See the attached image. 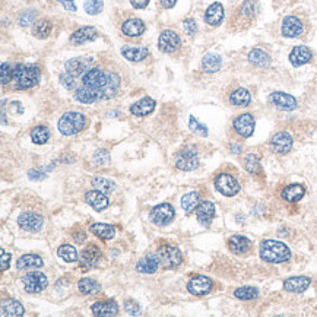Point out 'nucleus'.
Returning <instances> with one entry per match:
<instances>
[{
	"instance_id": "22",
	"label": "nucleus",
	"mask_w": 317,
	"mask_h": 317,
	"mask_svg": "<svg viewBox=\"0 0 317 317\" xmlns=\"http://www.w3.org/2000/svg\"><path fill=\"white\" fill-rule=\"evenodd\" d=\"M214 216H215V205L209 200L200 202L199 206L196 208V218L202 225H209L211 221L214 219Z\"/></svg>"
},
{
	"instance_id": "36",
	"label": "nucleus",
	"mask_w": 317,
	"mask_h": 317,
	"mask_svg": "<svg viewBox=\"0 0 317 317\" xmlns=\"http://www.w3.org/2000/svg\"><path fill=\"white\" fill-rule=\"evenodd\" d=\"M16 268L19 271L22 269H38L43 268V259L37 254H23L16 262Z\"/></svg>"
},
{
	"instance_id": "2",
	"label": "nucleus",
	"mask_w": 317,
	"mask_h": 317,
	"mask_svg": "<svg viewBox=\"0 0 317 317\" xmlns=\"http://www.w3.org/2000/svg\"><path fill=\"white\" fill-rule=\"evenodd\" d=\"M40 80V69L34 65H18L13 69L12 82L15 90H30Z\"/></svg>"
},
{
	"instance_id": "45",
	"label": "nucleus",
	"mask_w": 317,
	"mask_h": 317,
	"mask_svg": "<svg viewBox=\"0 0 317 317\" xmlns=\"http://www.w3.org/2000/svg\"><path fill=\"white\" fill-rule=\"evenodd\" d=\"M92 186L97 187V190H100L102 193H113L116 189V184L113 181L108 180V179H104V177H95L92 179Z\"/></svg>"
},
{
	"instance_id": "54",
	"label": "nucleus",
	"mask_w": 317,
	"mask_h": 317,
	"mask_svg": "<svg viewBox=\"0 0 317 317\" xmlns=\"http://www.w3.org/2000/svg\"><path fill=\"white\" fill-rule=\"evenodd\" d=\"M0 253H2L0 268H2V271H6V269H9V265H11V254H9V253H6L3 249L0 250Z\"/></svg>"
},
{
	"instance_id": "20",
	"label": "nucleus",
	"mask_w": 317,
	"mask_h": 317,
	"mask_svg": "<svg viewBox=\"0 0 317 317\" xmlns=\"http://www.w3.org/2000/svg\"><path fill=\"white\" fill-rule=\"evenodd\" d=\"M311 57H313V54H311L308 47H306V45H297L290 53V62H291L293 66L298 68V66L307 65L311 60Z\"/></svg>"
},
{
	"instance_id": "49",
	"label": "nucleus",
	"mask_w": 317,
	"mask_h": 317,
	"mask_svg": "<svg viewBox=\"0 0 317 317\" xmlns=\"http://www.w3.org/2000/svg\"><path fill=\"white\" fill-rule=\"evenodd\" d=\"M189 127L192 129V132H194L196 135L199 136H208V127L202 123H199L193 116H190V119H189Z\"/></svg>"
},
{
	"instance_id": "12",
	"label": "nucleus",
	"mask_w": 317,
	"mask_h": 317,
	"mask_svg": "<svg viewBox=\"0 0 317 317\" xmlns=\"http://www.w3.org/2000/svg\"><path fill=\"white\" fill-rule=\"evenodd\" d=\"M91 65H92L91 57L90 59L88 57H75V59H70L65 65V70L78 79V78H82L90 70Z\"/></svg>"
},
{
	"instance_id": "25",
	"label": "nucleus",
	"mask_w": 317,
	"mask_h": 317,
	"mask_svg": "<svg viewBox=\"0 0 317 317\" xmlns=\"http://www.w3.org/2000/svg\"><path fill=\"white\" fill-rule=\"evenodd\" d=\"M97 35H98V33H97V30L94 26H82L78 31H75L73 34L70 35V43L76 45L85 44L88 41L95 40Z\"/></svg>"
},
{
	"instance_id": "38",
	"label": "nucleus",
	"mask_w": 317,
	"mask_h": 317,
	"mask_svg": "<svg viewBox=\"0 0 317 317\" xmlns=\"http://www.w3.org/2000/svg\"><path fill=\"white\" fill-rule=\"evenodd\" d=\"M229 102L234 107H247L251 102V94L246 88H238L229 95Z\"/></svg>"
},
{
	"instance_id": "47",
	"label": "nucleus",
	"mask_w": 317,
	"mask_h": 317,
	"mask_svg": "<svg viewBox=\"0 0 317 317\" xmlns=\"http://www.w3.org/2000/svg\"><path fill=\"white\" fill-rule=\"evenodd\" d=\"M102 0H85L83 3V8H85V12L90 13V15H97L102 11Z\"/></svg>"
},
{
	"instance_id": "10",
	"label": "nucleus",
	"mask_w": 317,
	"mask_h": 317,
	"mask_svg": "<svg viewBox=\"0 0 317 317\" xmlns=\"http://www.w3.org/2000/svg\"><path fill=\"white\" fill-rule=\"evenodd\" d=\"M149 216H151V221L155 225H168L171 219L174 218V208L170 204H161L151 211Z\"/></svg>"
},
{
	"instance_id": "28",
	"label": "nucleus",
	"mask_w": 317,
	"mask_h": 317,
	"mask_svg": "<svg viewBox=\"0 0 317 317\" xmlns=\"http://www.w3.org/2000/svg\"><path fill=\"white\" fill-rule=\"evenodd\" d=\"M91 311L95 316H116L119 313V306L116 301H98L92 304Z\"/></svg>"
},
{
	"instance_id": "57",
	"label": "nucleus",
	"mask_w": 317,
	"mask_h": 317,
	"mask_svg": "<svg viewBox=\"0 0 317 317\" xmlns=\"http://www.w3.org/2000/svg\"><path fill=\"white\" fill-rule=\"evenodd\" d=\"M130 3H132V6L136 8V9H143V8L148 6L149 0H130Z\"/></svg>"
},
{
	"instance_id": "59",
	"label": "nucleus",
	"mask_w": 317,
	"mask_h": 317,
	"mask_svg": "<svg viewBox=\"0 0 317 317\" xmlns=\"http://www.w3.org/2000/svg\"><path fill=\"white\" fill-rule=\"evenodd\" d=\"M159 3L164 9H171V8H174L177 0H159Z\"/></svg>"
},
{
	"instance_id": "40",
	"label": "nucleus",
	"mask_w": 317,
	"mask_h": 317,
	"mask_svg": "<svg viewBox=\"0 0 317 317\" xmlns=\"http://www.w3.org/2000/svg\"><path fill=\"white\" fill-rule=\"evenodd\" d=\"M78 288H79V291L82 294L92 295L98 294V291L101 290V285L97 282V281L91 279V278H83V279H80L79 283H78Z\"/></svg>"
},
{
	"instance_id": "27",
	"label": "nucleus",
	"mask_w": 317,
	"mask_h": 317,
	"mask_svg": "<svg viewBox=\"0 0 317 317\" xmlns=\"http://www.w3.org/2000/svg\"><path fill=\"white\" fill-rule=\"evenodd\" d=\"M159 265H161V262H159L158 254H147L145 257H142L137 262L136 271L140 272V273H155L158 271Z\"/></svg>"
},
{
	"instance_id": "16",
	"label": "nucleus",
	"mask_w": 317,
	"mask_h": 317,
	"mask_svg": "<svg viewBox=\"0 0 317 317\" xmlns=\"http://www.w3.org/2000/svg\"><path fill=\"white\" fill-rule=\"evenodd\" d=\"M269 101L283 111H293L298 105L294 97L290 94H285V92H272L269 95Z\"/></svg>"
},
{
	"instance_id": "48",
	"label": "nucleus",
	"mask_w": 317,
	"mask_h": 317,
	"mask_svg": "<svg viewBox=\"0 0 317 317\" xmlns=\"http://www.w3.org/2000/svg\"><path fill=\"white\" fill-rule=\"evenodd\" d=\"M60 83L66 88V90L72 91L76 88V85H78V79L75 78V76H72L70 73H68L66 70L60 75Z\"/></svg>"
},
{
	"instance_id": "32",
	"label": "nucleus",
	"mask_w": 317,
	"mask_h": 317,
	"mask_svg": "<svg viewBox=\"0 0 317 317\" xmlns=\"http://www.w3.org/2000/svg\"><path fill=\"white\" fill-rule=\"evenodd\" d=\"M23 313H25V310H23V306L19 301H16L13 298H8V300L2 301V316L3 317L22 316Z\"/></svg>"
},
{
	"instance_id": "4",
	"label": "nucleus",
	"mask_w": 317,
	"mask_h": 317,
	"mask_svg": "<svg viewBox=\"0 0 317 317\" xmlns=\"http://www.w3.org/2000/svg\"><path fill=\"white\" fill-rule=\"evenodd\" d=\"M87 125L85 116L76 111H69L65 113L60 120H59V130L60 133L65 136H73L79 133L80 130Z\"/></svg>"
},
{
	"instance_id": "58",
	"label": "nucleus",
	"mask_w": 317,
	"mask_h": 317,
	"mask_svg": "<svg viewBox=\"0 0 317 317\" xmlns=\"http://www.w3.org/2000/svg\"><path fill=\"white\" fill-rule=\"evenodd\" d=\"M73 238H75V241H76L78 244H80V243H83V241L87 240V234H85V231L79 229V231H76V233L73 234Z\"/></svg>"
},
{
	"instance_id": "14",
	"label": "nucleus",
	"mask_w": 317,
	"mask_h": 317,
	"mask_svg": "<svg viewBox=\"0 0 317 317\" xmlns=\"http://www.w3.org/2000/svg\"><path fill=\"white\" fill-rule=\"evenodd\" d=\"M254 125H256L254 117L251 114L246 113L240 114L238 117H236V120L233 123V127H234V130L241 137H250V136L253 135V132H254Z\"/></svg>"
},
{
	"instance_id": "9",
	"label": "nucleus",
	"mask_w": 317,
	"mask_h": 317,
	"mask_svg": "<svg viewBox=\"0 0 317 317\" xmlns=\"http://www.w3.org/2000/svg\"><path fill=\"white\" fill-rule=\"evenodd\" d=\"M102 253L101 249L95 244H90L88 247H85L83 251L80 253L79 256V266L82 271H90L94 269L100 261H101Z\"/></svg>"
},
{
	"instance_id": "30",
	"label": "nucleus",
	"mask_w": 317,
	"mask_h": 317,
	"mask_svg": "<svg viewBox=\"0 0 317 317\" xmlns=\"http://www.w3.org/2000/svg\"><path fill=\"white\" fill-rule=\"evenodd\" d=\"M122 31H123V34L127 35V37H132V38L139 37V35L145 33V23L137 18H130L122 25Z\"/></svg>"
},
{
	"instance_id": "53",
	"label": "nucleus",
	"mask_w": 317,
	"mask_h": 317,
	"mask_svg": "<svg viewBox=\"0 0 317 317\" xmlns=\"http://www.w3.org/2000/svg\"><path fill=\"white\" fill-rule=\"evenodd\" d=\"M125 310L129 313V314H130V316H136V314H139V313H140V308H139V306H137V303L132 301V300H129V301L126 303Z\"/></svg>"
},
{
	"instance_id": "34",
	"label": "nucleus",
	"mask_w": 317,
	"mask_h": 317,
	"mask_svg": "<svg viewBox=\"0 0 317 317\" xmlns=\"http://www.w3.org/2000/svg\"><path fill=\"white\" fill-rule=\"evenodd\" d=\"M247 59H249L250 63L253 66H256V68H266L271 63L269 54L266 51H263L262 48H253V50H250Z\"/></svg>"
},
{
	"instance_id": "1",
	"label": "nucleus",
	"mask_w": 317,
	"mask_h": 317,
	"mask_svg": "<svg viewBox=\"0 0 317 317\" xmlns=\"http://www.w3.org/2000/svg\"><path fill=\"white\" fill-rule=\"evenodd\" d=\"M82 88L90 91L97 101L113 98L120 87V76L116 72L102 70L100 68H91L82 78Z\"/></svg>"
},
{
	"instance_id": "15",
	"label": "nucleus",
	"mask_w": 317,
	"mask_h": 317,
	"mask_svg": "<svg viewBox=\"0 0 317 317\" xmlns=\"http://www.w3.org/2000/svg\"><path fill=\"white\" fill-rule=\"evenodd\" d=\"M304 31V25L297 16H285L281 25V33L286 38H295L300 37Z\"/></svg>"
},
{
	"instance_id": "19",
	"label": "nucleus",
	"mask_w": 317,
	"mask_h": 317,
	"mask_svg": "<svg viewBox=\"0 0 317 317\" xmlns=\"http://www.w3.org/2000/svg\"><path fill=\"white\" fill-rule=\"evenodd\" d=\"M311 279L307 276H293L283 281V288L288 293H294V294H300L304 293L307 288L310 286Z\"/></svg>"
},
{
	"instance_id": "39",
	"label": "nucleus",
	"mask_w": 317,
	"mask_h": 317,
	"mask_svg": "<svg viewBox=\"0 0 317 317\" xmlns=\"http://www.w3.org/2000/svg\"><path fill=\"white\" fill-rule=\"evenodd\" d=\"M199 204H200V194H199V192H190L181 197V208L187 214L196 211V208L199 206Z\"/></svg>"
},
{
	"instance_id": "17",
	"label": "nucleus",
	"mask_w": 317,
	"mask_h": 317,
	"mask_svg": "<svg viewBox=\"0 0 317 317\" xmlns=\"http://www.w3.org/2000/svg\"><path fill=\"white\" fill-rule=\"evenodd\" d=\"M271 148L273 152L285 155L291 151L293 148V136L286 132H278L276 135L272 137Z\"/></svg>"
},
{
	"instance_id": "51",
	"label": "nucleus",
	"mask_w": 317,
	"mask_h": 317,
	"mask_svg": "<svg viewBox=\"0 0 317 317\" xmlns=\"http://www.w3.org/2000/svg\"><path fill=\"white\" fill-rule=\"evenodd\" d=\"M34 18H35V12H33V11L23 12L22 15L19 16V22H21L22 26H28V25L34 23Z\"/></svg>"
},
{
	"instance_id": "24",
	"label": "nucleus",
	"mask_w": 317,
	"mask_h": 317,
	"mask_svg": "<svg viewBox=\"0 0 317 317\" xmlns=\"http://www.w3.org/2000/svg\"><path fill=\"white\" fill-rule=\"evenodd\" d=\"M224 19V6L221 3H212L205 12V22L211 26H218Z\"/></svg>"
},
{
	"instance_id": "23",
	"label": "nucleus",
	"mask_w": 317,
	"mask_h": 317,
	"mask_svg": "<svg viewBox=\"0 0 317 317\" xmlns=\"http://www.w3.org/2000/svg\"><path fill=\"white\" fill-rule=\"evenodd\" d=\"M254 3L251 0H246L241 3V6L238 8L237 12H236V22L243 23L244 26L250 25V22L253 21L254 18Z\"/></svg>"
},
{
	"instance_id": "18",
	"label": "nucleus",
	"mask_w": 317,
	"mask_h": 317,
	"mask_svg": "<svg viewBox=\"0 0 317 317\" xmlns=\"http://www.w3.org/2000/svg\"><path fill=\"white\" fill-rule=\"evenodd\" d=\"M187 290L193 295H205L211 293L212 290V281L209 278H206L204 275H197L192 278L187 283Z\"/></svg>"
},
{
	"instance_id": "13",
	"label": "nucleus",
	"mask_w": 317,
	"mask_h": 317,
	"mask_svg": "<svg viewBox=\"0 0 317 317\" xmlns=\"http://www.w3.org/2000/svg\"><path fill=\"white\" fill-rule=\"evenodd\" d=\"M44 219L43 216L34 212H23L18 218V225L28 233H37L43 228Z\"/></svg>"
},
{
	"instance_id": "35",
	"label": "nucleus",
	"mask_w": 317,
	"mask_h": 317,
	"mask_svg": "<svg viewBox=\"0 0 317 317\" xmlns=\"http://www.w3.org/2000/svg\"><path fill=\"white\" fill-rule=\"evenodd\" d=\"M222 66V59L218 54L214 53H208L202 59V70L205 73H215Z\"/></svg>"
},
{
	"instance_id": "42",
	"label": "nucleus",
	"mask_w": 317,
	"mask_h": 317,
	"mask_svg": "<svg viewBox=\"0 0 317 317\" xmlns=\"http://www.w3.org/2000/svg\"><path fill=\"white\" fill-rule=\"evenodd\" d=\"M57 254H59V257H62L65 262H68V263H72V262H76L79 257H78V251L76 249L73 247V246H70V244H63V246H60L59 250H57Z\"/></svg>"
},
{
	"instance_id": "11",
	"label": "nucleus",
	"mask_w": 317,
	"mask_h": 317,
	"mask_svg": "<svg viewBox=\"0 0 317 317\" xmlns=\"http://www.w3.org/2000/svg\"><path fill=\"white\" fill-rule=\"evenodd\" d=\"M180 44V37L176 34L174 31H171V30H165V31H162L161 35H159L158 48L162 53H165V54H171L176 50H179Z\"/></svg>"
},
{
	"instance_id": "50",
	"label": "nucleus",
	"mask_w": 317,
	"mask_h": 317,
	"mask_svg": "<svg viewBox=\"0 0 317 317\" xmlns=\"http://www.w3.org/2000/svg\"><path fill=\"white\" fill-rule=\"evenodd\" d=\"M12 76H13V69L11 68L9 63H3L2 65V70H0V80H2V85H6L12 82Z\"/></svg>"
},
{
	"instance_id": "55",
	"label": "nucleus",
	"mask_w": 317,
	"mask_h": 317,
	"mask_svg": "<svg viewBox=\"0 0 317 317\" xmlns=\"http://www.w3.org/2000/svg\"><path fill=\"white\" fill-rule=\"evenodd\" d=\"M95 162H98V164H107L108 162V152L107 151H98L97 154H95Z\"/></svg>"
},
{
	"instance_id": "6",
	"label": "nucleus",
	"mask_w": 317,
	"mask_h": 317,
	"mask_svg": "<svg viewBox=\"0 0 317 317\" xmlns=\"http://www.w3.org/2000/svg\"><path fill=\"white\" fill-rule=\"evenodd\" d=\"M158 257L161 262V266L165 269H174L177 266H180L183 262V254L176 246H161L158 249Z\"/></svg>"
},
{
	"instance_id": "43",
	"label": "nucleus",
	"mask_w": 317,
	"mask_h": 317,
	"mask_svg": "<svg viewBox=\"0 0 317 317\" xmlns=\"http://www.w3.org/2000/svg\"><path fill=\"white\" fill-rule=\"evenodd\" d=\"M48 137H50V132H48V129L44 127V126H35L34 129L31 130V139H33V142L37 143V145L45 143L48 140Z\"/></svg>"
},
{
	"instance_id": "60",
	"label": "nucleus",
	"mask_w": 317,
	"mask_h": 317,
	"mask_svg": "<svg viewBox=\"0 0 317 317\" xmlns=\"http://www.w3.org/2000/svg\"><path fill=\"white\" fill-rule=\"evenodd\" d=\"M229 151H231L233 154H240V152L243 151V147H241V145H237V143H231V145H229Z\"/></svg>"
},
{
	"instance_id": "8",
	"label": "nucleus",
	"mask_w": 317,
	"mask_h": 317,
	"mask_svg": "<svg viewBox=\"0 0 317 317\" xmlns=\"http://www.w3.org/2000/svg\"><path fill=\"white\" fill-rule=\"evenodd\" d=\"M215 187L218 192L224 196H236L238 192H240V184L238 181L236 180L234 176L228 174V172H221L218 174L215 179Z\"/></svg>"
},
{
	"instance_id": "7",
	"label": "nucleus",
	"mask_w": 317,
	"mask_h": 317,
	"mask_svg": "<svg viewBox=\"0 0 317 317\" xmlns=\"http://www.w3.org/2000/svg\"><path fill=\"white\" fill-rule=\"evenodd\" d=\"M23 286H25V291L30 293V294H38V293H43L48 281H47V276H45L43 272H28L25 276L22 278Z\"/></svg>"
},
{
	"instance_id": "3",
	"label": "nucleus",
	"mask_w": 317,
	"mask_h": 317,
	"mask_svg": "<svg viewBox=\"0 0 317 317\" xmlns=\"http://www.w3.org/2000/svg\"><path fill=\"white\" fill-rule=\"evenodd\" d=\"M261 257L269 263H282L291 259V250L276 240H266L261 246Z\"/></svg>"
},
{
	"instance_id": "52",
	"label": "nucleus",
	"mask_w": 317,
	"mask_h": 317,
	"mask_svg": "<svg viewBox=\"0 0 317 317\" xmlns=\"http://www.w3.org/2000/svg\"><path fill=\"white\" fill-rule=\"evenodd\" d=\"M183 26H184V30H186V33L189 35H194L196 34V31H197V25H196V21L192 19V18H187L184 22H183Z\"/></svg>"
},
{
	"instance_id": "29",
	"label": "nucleus",
	"mask_w": 317,
	"mask_h": 317,
	"mask_svg": "<svg viewBox=\"0 0 317 317\" xmlns=\"http://www.w3.org/2000/svg\"><path fill=\"white\" fill-rule=\"evenodd\" d=\"M85 199L98 212H101L108 206V199H107L105 193L100 192V190H91L85 194Z\"/></svg>"
},
{
	"instance_id": "5",
	"label": "nucleus",
	"mask_w": 317,
	"mask_h": 317,
	"mask_svg": "<svg viewBox=\"0 0 317 317\" xmlns=\"http://www.w3.org/2000/svg\"><path fill=\"white\" fill-rule=\"evenodd\" d=\"M176 167L181 171H194L199 167V154L196 148L187 145L176 155Z\"/></svg>"
},
{
	"instance_id": "56",
	"label": "nucleus",
	"mask_w": 317,
	"mask_h": 317,
	"mask_svg": "<svg viewBox=\"0 0 317 317\" xmlns=\"http://www.w3.org/2000/svg\"><path fill=\"white\" fill-rule=\"evenodd\" d=\"M60 5L69 12H75L76 11V6H75V2L73 0H59Z\"/></svg>"
},
{
	"instance_id": "46",
	"label": "nucleus",
	"mask_w": 317,
	"mask_h": 317,
	"mask_svg": "<svg viewBox=\"0 0 317 317\" xmlns=\"http://www.w3.org/2000/svg\"><path fill=\"white\" fill-rule=\"evenodd\" d=\"M244 168L249 171L250 174H257L261 171V161L259 157L254 154H249L244 159Z\"/></svg>"
},
{
	"instance_id": "21",
	"label": "nucleus",
	"mask_w": 317,
	"mask_h": 317,
	"mask_svg": "<svg viewBox=\"0 0 317 317\" xmlns=\"http://www.w3.org/2000/svg\"><path fill=\"white\" fill-rule=\"evenodd\" d=\"M304 194H306V187L303 184L294 183V184H290L283 189L281 197L288 204H297L304 197Z\"/></svg>"
},
{
	"instance_id": "31",
	"label": "nucleus",
	"mask_w": 317,
	"mask_h": 317,
	"mask_svg": "<svg viewBox=\"0 0 317 317\" xmlns=\"http://www.w3.org/2000/svg\"><path fill=\"white\" fill-rule=\"evenodd\" d=\"M122 54L127 59L129 62H142L143 59H147L149 54V48L148 47H132V45H125L122 48Z\"/></svg>"
},
{
	"instance_id": "41",
	"label": "nucleus",
	"mask_w": 317,
	"mask_h": 317,
	"mask_svg": "<svg viewBox=\"0 0 317 317\" xmlns=\"http://www.w3.org/2000/svg\"><path fill=\"white\" fill-rule=\"evenodd\" d=\"M51 28H53V25H51V22L48 19H41V21L34 23L33 34L37 38H47L50 35V33H51Z\"/></svg>"
},
{
	"instance_id": "44",
	"label": "nucleus",
	"mask_w": 317,
	"mask_h": 317,
	"mask_svg": "<svg viewBox=\"0 0 317 317\" xmlns=\"http://www.w3.org/2000/svg\"><path fill=\"white\" fill-rule=\"evenodd\" d=\"M257 295H259V290L253 288V286H241V288L234 291V297L238 300H244V301L254 300Z\"/></svg>"
},
{
	"instance_id": "26",
	"label": "nucleus",
	"mask_w": 317,
	"mask_h": 317,
	"mask_svg": "<svg viewBox=\"0 0 317 317\" xmlns=\"http://www.w3.org/2000/svg\"><path fill=\"white\" fill-rule=\"evenodd\" d=\"M155 101L149 97H145L139 101H136L135 104L130 105V113L136 116V117H143V116H148L151 114L154 110H155Z\"/></svg>"
},
{
	"instance_id": "33",
	"label": "nucleus",
	"mask_w": 317,
	"mask_h": 317,
	"mask_svg": "<svg viewBox=\"0 0 317 317\" xmlns=\"http://www.w3.org/2000/svg\"><path fill=\"white\" fill-rule=\"evenodd\" d=\"M251 246V241L244 236H233L228 240V247L236 254H244Z\"/></svg>"
},
{
	"instance_id": "37",
	"label": "nucleus",
	"mask_w": 317,
	"mask_h": 317,
	"mask_svg": "<svg viewBox=\"0 0 317 317\" xmlns=\"http://www.w3.org/2000/svg\"><path fill=\"white\" fill-rule=\"evenodd\" d=\"M90 231L92 234H95L101 240H111L116 236V228L108 224H101V222H95L90 226Z\"/></svg>"
}]
</instances>
